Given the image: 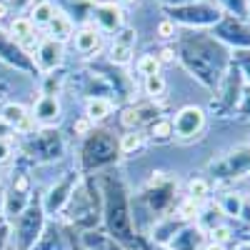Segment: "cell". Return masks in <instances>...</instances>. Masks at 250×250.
I'll list each match as a JSON object with an SVG mask.
<instances>
[{"label":"cell","mask_w":250,"mask_h":250,"mask_svg":"<svg viewBox=\"0 0 250 250\" xmlns=\"http://www.w3.org/2000/svg\"><path fill=\"white\" fill-rule=\"evenodd\" d=\"M178 60L203 88L215 90L230 68V53L210 33L190 30L178 40Z\"/></svg>","instance_id":"1"},{"label":"cell","mask_w":250,"mask_h":250,"mask_svg":"<svg viewBox=\"0 0 250 250\" xmlns=\"http://www.w3.org/2000/svg\"><path fill=\"white\" fill-rule=\"evenodd\" d=\"M103 193H105V223L115 240L133 243V218L128 208V195L115 175L103 178Z\"/></svg>","instance_id":"2"},{"label":"cell","mask_w":250,"mask_h":250,"mask_svg":"<svg viewBox=\"0 0 250 250\" xmlns=\"http://www.w3.org/2000/svg\"><path fill=\"white\" fill-rule=\"evenodd\" d=\"M168 20L175 25H185L190 30H205V28H215L225 13L220 10L218 3H208V0H198L190 5H178V8H165Z\"/></svg>","instance_id":"3"},{"label":"cell","mask_w":250,"mask_h":250,"mask_svg":"<svg viewBox=\"0 0 250 250\" xmlns=\"http://www.w3.org/2000/svg\"><path fill=\"white\" fill-rule=\"evenodd\" d=\"M208 175L213 183H235L250 175V145L233 148L208 163Z\"/></svg>","instance_id":"4"},{"label":"cell","mask_w":250,"mask_h":250,"mask_svg":"<svg viewBox=\"0 0 250 250\" xmlns=\"http://www.w3.org/2000/svg\"><path fill=\"white\" fill-rule=\"evenodd\" d=\"M45 230V208L40 200H30L15 220V243L20 250H30L40 233Z\"/></svg>","instance_id":"5"},{"label":"cell","mask_w":250,"mask_h":250,"mask_svg":"<svg viewBox=\"0 0 250 250\" xmlns=\"http://www.w3.org/2000/svg\"><path fill=\"white\" fill-rule=\"evenodd\" d=\"M243 88H245V83H243L240 73L235 70V65L230 62V68H228V73L223 75L220 85L213 90L215 95H213V100H210V110H213L218 118H228L230 113H235Z\"/></svg>","instance_id":"6"},{"label":"cell","mask_w":250,"mask_h":250,"mask_svg":"<svg viewBox=\"0 0 250 250\" xmlns=\"http://www.w3.org/2000/svg\"><path fill=\"white\" fill-rule=\"evenodd\" d=\"M120 148H118V140L105 133V130H93L85 140V148H83V165L88 170L100 168L105 163H113L118 158Z\"/></svg>","instance_id":"7"},{"label":"cell","mask_w":250,"mask_h":250,"mask_svg":"<svg viewBox=\"0 0 250 250\" xmlns=\"http://www.w3.org/2000/svg\"><path fill=\"white\" fill-rule=\"evenodd\" d=\"M205 128V110L198 105H185L173 118V135L180 140H193Z\"/></svg>","instance_id":"8"},{"label":"cell","mask_w":250,"mask_h":250,"mask_svg":"<svg viewBox=\"0 0 250 250\" xmlns=\"http://www.w3.org/2000/svg\"><path fill=\"white\" fill-rule=\"evenodd\" d=\"M210 35L218 38L223 45H235V50L250 48V28H245L243 20H238L233 15H225L220 23L213 28Z\"/></svg>","instance_id":"9"},{"label":"cell","mask_w":250,"mask_h":250,"mask_svg":"<svg viewBox=\"0 0 250 250\" xmlns=\"http://www.w3.org/2000/svg\"><path fill=\"white\" fill-rule=\"evenodd\" d=\"M95 195H98V193H95ZM95 195H93L90 188L75 185V190H73V195H70V200H68V205H65L70 220L83 223V220H88L90 215L98 218V198H95Z\"/></svg>","instance_id":"10"},{"label":"cell","mask_w":250,"mask_h":250,"mask_svg":"<svg viewBox=\"0 0 250 250\" xmlns=\"http://www.w3.org/2000/svg\"><path fill=\"white\" fill-rule=\"evenodd\" d=\"M90 25L98 28L103 35L118 33L123 28V10L118 3H95L90 10Z\"/></svg>","instance_id":"11"},{"label":"cell","mask_w":250,"mask_h":250,"mask_svg":"<svg viewBox=\"0 0 250 250\" xmlns=\"http://www.w3.org/2000/svg\"><path fill=\"white\" fill-rule=\"evenodd\" d=\"M0 60L8 62V65H13V68H18V70H23V73H35L38 70L33 58L25 50H20V45L5 30H0Z\"/></svg>","instance_id":"12"},{"label":"cell","mask_w":250,"mask_h":250,"mask_svg":"<svg viewBox=\"0 0 250 250\" xmlns=\"http://www.w3.org/2000/svg\"><path fill=\"white\" fill-rule=\"evenodd\" d=\"M208 243V233L198 223H188L170 238V243L165 245L168 250H203Z\"/></svg>","instance_id":"13"},{"label":"cell","mask_w":250,"mask_h":250,"mask_svg":"<svg viewBox=\"0 0 250 250\" xmlns=\"http://www.w3.org/2000/svg\"><path fill=\"white\" fill-rule=\"evenodd\" d=\"M33 62H35V68L43 70V73L55 70L62 62V43H58V40H53L48 35L40 38V43L35 48V55H33Z\"/></svg>","instance_id":"14"},{"label":"cell","mask_w":250,"mask_h":250,"mask_svg":"<svg viewBox=\"0 0 250 250\" xmlns=\"http://www.w3.org/2000/svg\"><path fill=\"white\" fill-rule=\"evenodd\" d=\"M8 35L20 45V50H25V53H30V50L38 48V43H40V35H38L35 25L30 23V18H25V15H18V18L13 20Z\"/></svg>","instance_id":"15"},{"label":"cell","mask_w":250,"mask_h":250,"mask_svg":"<svg viewBox=\"0 0 250 250\" xmlns=\"http://www.w3.org/2000/svg\"><path fill=\"white\" fill-rule=\"evenodd\" d=\"M33 120L40 123V125H45V128H50V125H55L60 120V100L55 93H43L38 100H35V105H33Z\"/></svg>","instance_id":"16"},{"label":"cell","mask_w":250,"mask_h":250,"mask_svg":"<svg viewBox=\"0 0 250 250\" xmlns=\"http://www.w3.org/2000/svg\"><path fill=\"white\" fill-rule=\"evenodd\" d=\"M3 123L15 133H33V128H35L33 115L28 113L25 105H20V103H8L3 108Z\"/></svg>","instance_id":"17"},{"label":"cell","mask_w":250,"mask_h":250,"mask_svg":"<svg viewBox=\"0 0 250 250\" xmlns=\"http://www.w3.org/2000/svg\"><path fill=\"white\" fill-rule=\"evenodd\" d=\"M62 153V140L58 130L45 128L43 133H35L33 135V158H60Z\"/></svg>","instance_id":"18"},{"label":"cell","mask_w":250,"mask_h":250,"mask_svg":"<svg viewBox=\"0 0 250 250\" xmlns=\"http://www.w3.org/2000/svg\"><path fill=\"white\" fill-rule=\"evenodd\" d=\"M75 185H78V178L75 175H68L65 180H60L58 185L50 188V193H48V200H45V210L48 213H60V210H65V205L75 190Z\"/></svg>","instance_id":"19"},{"label":"cell","mask_w":250,"mask_h":250,"mask_svg":"<svg viewBox=\"0 0 250 250\" xmlns=\"http://www.w3.org/2000/svg\"><path fill=\"white\" fill-rule=\"evenodd\" d=\"M73 45H75L78 55L90 58V55H95V53L103 48V33L88 23V25H83V28L73 35Z\"/></svg>","instance_id":"20"},{"label":"cell","mask_w":250,"mask_h":250,"mask_svg":"<svg viewBox=\"0 0 250 250\" xmlns=\"http://www.w3.org/2000/svg\"><path fill=\"white\" fill-rule=\"evenodd\" d=\"M48 28V38L58 40V43H68V40H73L75 35V23H73V18L62 10V8H55L53 18H50V23L45 25Z\"/></svg>","instance_id":"21"},{"label":"cell","mask_w":250,"mask_h":250,"mask_svg":"<svg viewBox=\"0 0 250 250\" xmlns=\"http://www.w3.org/2000/svg\"><path fill=\"white\" fill-rule=\"evenodd\" d=\"M155 115H158L155 103H148V105H130V108L123 110L120 123H123L128 130H140L145 123H153Z\"/></svg>","instance_id":"22"},{"label":"cell","mask_w":250,"mask_h":250,"mask_svg":"<svg viewBox=\"0 0 250 250\" xmlns=\"http://www.w3.org/2000/svg\"><path fill=\"white\" fill-rule=\"evenodd\" d=\"M183 225H188L175 210L173 213H168V215H163L160 220H155V225H153V240L158 243V245H168L170 243V238L180 230Z\"/></svg>","instance_id":"23"},{"label":"cell","mask_w":250,"mask_h":250,"mask_svg":"<svg viewBox=\"0 0 250 250\" xmlns=\"http://www.w3.org/2000/svg\"><path fill=\"white\" fill-rule=\"evenodd\" d=\"M205 233H210L215 225H220V223H225V215L220 213V208H218V203L215 200H205L203 205H200V213H198V220H195Z\"/></svg>","instance_id":"24"},{"label":"cell","mask_w":250,"mask_h":250,"mask_svg":"<svg viewBox=\"0 0 250 250\" xmlns=\"http://www.w3.org/2000/svg\"><path fill=\"white\" fill-rule=\"evenodd\" d=\"M110 113H113V100H110V98H105V95H90V98H88L85 118H88L90 123L105 120Z\"/></svg>","instance_id":"25"},{"label":"cell","mask_w":250,"mask_h":250,"mask_svg":"<svg viewBox=\"0 0 250 250\" xmlns=\"http://www.w3.org/2000/svg\"><path fill=\"white\" fill-rule=\"evenodd\" d=\"M30 250H65V243H62V235H60L58 228L50 225L40 233V238L35 240V245Z\"/></svg>","instance_id":"26"},{"label":"cell","mask_w":250,"mask_h":250,"mask_svg":"<svg viewBox=\"0 0 250 250\" xmlns=\"http://www.w3.org/2000/svg\"><path fill=\"white\" fill-rule=\"evenodd\" d=\"M215 203H218L220 213H223L225 218H240V210H243L245 198H243L240 193H225V195L215 198Z\"/></svg>","instance_id":"27"},{"label":"cell","mask_w":250,"mask_h":250,"mask_svg":"<svg viewBox=\"0 0 250 250\" xmlns=\"http://www.w3.org/2000/svg\"><path fill=\"white\" fill-rule=\"evenodd\" d=\"M53 13H55V5L50 3V0H38L28 18H30V23H33L35 28H45V25L50 23Z\"/></svg>","instance_id":"28"},{"label":"cell","mask_w":250,"mask_h":250,"mask_svg":"<svg viewBox=\"0 0 250 250\" xmlns=\"http://www.w3.org/2000/svg\"><path fill=\"white\" fill-rule=\"evenodd\" d=\"M188 198H193L198 203H205V200H210V180L208 178H190L188 180Z\"/></svg>","instance_id":"29"},{"label":"cell","mask_w":250,"mask_h":250,"mask_svg":"<svg viewBox=\"0 0 250 250\" xmlns=\"http://www.w3.org/2000/svg\"><path fill=\"white\" fill-rule=\"evenodd\" d=\"M218 5L225 15H233L238 20L250 18V0H218Z\"/></svg>","instance_id":"30"},{"label":"cell","mask_w":250,"mask_h":250,"mask_svg":"<svg viewBox=\"0 0 250 250\" xmlns=\"http://www.w3.org/2000/svg\"><path fill=\"white\" fill-rule=\"evenodd\" d=\"M200 205L203 203H198V200H193V198H180L178 203H175V213L185 220V223H195L198 220V213H200Z\"/></svg>","instance_id":"31"},{"label":"cell","mask_w":250,"mask_h":250,"mask_svg":"<svg viewBox=\"0 0 250 250\" xmlns=\"http://www.w3.org/2000/svg\"><path fill=\"white\" fill-rule=\"evenodd\" d=\"M143 140H145V135H143L140 130H128L125 135H120L118 148H120L123 155H130V153H135V150L143 148Z\"/></svg>","instance_id":"32"},{"label":"cell","mask_w":250,"mask_h":250,"mask_svg":"<svg viewBox=\"0 0 250 250\" xmlns=\"http://www.w3.org/2000/svg\"><path fill=\"white\" fill-rule=\"evenodd\" d=\"M230 62L235 65V70L240 73L243 83L245 85H250V48H240L230 55Z\"/></svg>","instance_id":"33"},{"label":"cell","mask_w":250,"mask_h":250,"mask_svg":"<svg viewBox=\"0 0 250 250\" xmlns=\"http://www.w3.org/2000/svg\"><path fill=\"white\" fill-rule=\"evenodd\" d=\"M133 60V45L128 43H120V40H113L110 45V62H115V65H130Z\"/></svg>","instance_id":"34"},{"label":"cell","mask_w":250,"mask_h":250,"mask_svg":"<svg viewBox=\"0 0 250 250\" xmlns=\"http://www.w3.org/2000/svg\"><path fill=\"white\" fill-rule=\"evenodd\" d=\"M150 135H153V140H158V143H165V140L175 138V135H173V120H170V118H158V120H153V123H150Z\"/></svg>","instance_id":"35"},{"label":"cell","mask_w":250,"mask_h":250,"mask_svg":"<svg viewBox=\"0 0 250 250\" xmlns=\"http://www.w3.org/2000/svg\"><path fill=\"white\" fill-rule=\"evenodd\" d=\"M208 240L210 243H218V245H223V248H228L233 240H235V230L228 223H220V225H215L210 233H208Z\"/></svg>","instance_id":"36"},{"label":"cell","mask_w":250,"mask_h":250,"mask_svg":"<svg viewBox=\"0 0 250 250\" xmlns=\"http://www.w3.org/2000/svg\"><path fill=\"white\" fill-rule=\"evenodd\" d=\"M135 70H138L143 78H148V75H158V73H160V60H158V55H153V53L140 55V58H138V62H135Z\"/></svg>","instance_id":"37"},{"label":"cell","mask_w":250,"mask_h":250,"mask_svg":"<svg viewBox=\"0 0 250 250\" xmlns=\"http://www.w3.org/2000/svg\"><path fill=\"white\" fill-rule=\"evenodd\" d=\"M85 245L90 250H123L115 238H108V235H100V233H88L85 235Z\"/></svg>","instance_id":"38"},{"label":"cell","mask_w":250,"mask_h":250,"mask_svg":"<svg viewBox=\"0 0 250 250\" xmlns=\"http://www.w3.org/2000/svg\"><path fill=\"white\" fill-rule=\"evenodd\" d=\"M145 95H148L150 100H155V98H160V95H165V88H168V83H165V78L158 73V75H148L145 78Z\"/></svg>","instance_id":"39"},{"label":"cell","mask_w":250,"mask_h":250,"mask_svg":"<svg viewBox=\"0 0 250 250\" xmlns=\"http://www.w3.org/2000/svg\"><path fill=\"white\" fill-rule=\"evenodd\" d=\"M235 115H240V118H250V85H245V88H243V93H240V100H238Z\"/></svg>","instance_id":"40"},{"label":"cell","mask_w":250,"mask_h":250,"mask_svg":"<svg viewBox=\"0 0 250 250\" xmlns=\"http://www.w3.org/2000/svg\"><path fill=\"white\" fill-rule=\"evenodd\" d=\"M158 38H163V40H173L178 33H175V23H170V20L168 18H165V20H160V23H158Z\"/></svg>","instance_id":"41"},{"label":"cell","mask_w":250,"mask_h":250,"mask_svg":"<svg viewBox=\"0 0 250 250\" xmlns=\"http://www.w3.org/2000/svg\"><path fill=\"white\" fill-rule=\"evenodd\" d=\"M73 133L75 135H90L93 133V123L88 118H80L78 123H73Z\"/></svg>","instance_id":"42"},{"label":"cell","mask_w":250,"mask_h":250,"mask_svg":"<svg viewBox=\"0 0 250 250\" xmlns=\"http://www.w3.org/2000/svg\"><path fill=\"white\" fill-rule=\"evenodd\" d=\"M10 155H13L10 143H8L5 138H0V165H3V163H8V160H10Z\"/></svg>","instance_id":"43"},{"label":"cell","mask_w":250,"mask_h":250,"mask_svg":"<svg viewBox=\"0 0 250 250\" xmlns=\"http://www.w3.org/2000/svg\"><path fill=\"white\" fill-rule=\"evenodd\" d=\"M178 58V53L173 50V48H163L160 50V55H158V60H160V65H163V62H173Z\"/></svg>","instance_id":"44"},{"label":"cell","mask_w":250,"mask_h":250,"mask_svg":"<svg viewBox=\"0 0 250 250\" xmlns=\"http://www.w3.org/2000/svg\"><path fill=\"white\" fill-rule=\"evenodd\" d=\"M8 235H10V225H8L5 220H0V250L5 248V243H8Z\"/></svg>","instance_id":"45"},{"label":"cell","mask_w":250,"mask_h":250,"mask_svg":"<svg viewBox=\"0 0 250 250\" xmlns=\"http://www.w3.org/2000/svg\"><path fill=\"white\" fill-rule=\"evenodd\" d=\"M240 220H243L245 225H250V203H248V198H245V203H243V210H240Z\"/></svg>","instance_id":"46"},{"label":"cell","mask_w":250,"mask_h":250,"mask_svg":"<svg viewBox=\"0 0 250 250\" xmlns=\"http://www.w3.org/2000/svg\"><path fill=\"white\" fill-rule=\"evenodd\" d=\"M168 8H178V5H190V3H198V0H163Z\"/></svg>","instance_id":"47"},{"label":"cell","mask_w":250,"mask_h":250,"mask_svg":"<svg viewBox=\"0 0 250 250\" xmlns=\"http://www.w3.org/2000/svg\"><path fill=\"white\" fill-rule=\"evenodd\" d=\"M203 250H228V248H223V245H218V243H210V240H208Z\"/></svg>","instance_id":"48"},{"label":"cell","mask_w":250,"mask_h":250,"mask_svg":"<svg viewBox=\"0 0 250 250\" xmlns=\"http://www.w3.org/2000/svg\"><path fill=\"white\" fill-rule=\"evenodd\" d=\"M233 250H250V240H243V243H238Z\"/></svg>","instance_id":"49"},{"label":"cell","mask_w":250,"mask_h":250,"mask_svg":"<svg viewBox=\"0 0 250 250\" xmlns=\"http://www.w3.org/2000/svg\"><path fill=\"white\" fill-rule=\"evenodd\" d=\"M8 10H10V8H8V3H0V18H5V15H8Z\"/></svg>","instance_id":"50"},{"label":"cell","mask_w":250,"mask_h":250,"mask_svg":"<svg viewBox=\"0 0 250 250\" xmlns=\"http://www.w3.org/2000/svg\"><path fill=\"white\" fill-rule=\"evenodd\" d=\"M120 5H133V3H138V0H118Z\"/></svg>","instance_id":"51"},{"label":"cell","mask_w":250,"mask_h":250,"mask_svg":"<svg viewBox=\"0 0 250 250\" xmlns=\"http://www.w3.org/2000/svg\"><path fill=\"white\" fill-rule=\"evenodd\" d=\"M0 213H3V198H0Z\"/></svg>","instance_id":"52"},{"label":"cell","mask_w":250,"mask_h":250,"mask_svg":"<svg viewBox=\"0 0 250 250\" xmlns=\"http://www.w3.org/2000/svg\"><path fill=\"white\" fill-rule=\"evenodd\" d=\"M248 203H250V195H248Z\"/></svg>","instance_id":"53"},{"label":"cell","mask_w":250,"mask_h":250,"mask_svg":"<svg viewBox=\"0 0 250 250\" xmlns=\"http://www.w3.org/2000/svg\"><path fill=\"white\" fill-rule=\"evenodd\" d=\"M248 240H250V238H248Z\"/></svg>","instance_id":"54"}]
</instances>
